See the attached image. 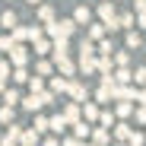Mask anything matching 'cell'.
<instances>
[{
    "label": "cell",
    "mask_w": 146,
    "mask_h": 146,
    "mask_svg": "<svg viewBox=\"0 0 146 146\" xmlns=\"http://www.w3.org/2000/svg\"><path fill=\"white\" fill-rule=\"evenodd\" d=\"M127 60H130V57H127L124 51H121V54H114V64H117V67H127Z\"/></svg>",
    "instance_id": "35"
},
{
    "label": "cell",
    "mask_w": 146,
    "mask_h": 146,
    "mask_svg": "<svg viewBox=\"0 0 146 146\" xmlns=\"http://www.w3.org/2000/svg\"><path fill=\"white\" fill-rule=\"evenodd\" d=\"M73 133H76L80 140H86V137H92V127H89V121H76V124H73Z\"/></svg>",
    "instance_id": "11"
},
{
    "label": "cell",
    "mask_w": 146,
    "mask_h": 146,
    "mask_svg": "<svg viewBox=\"0 0 146 146\" xmlns=\"http://www.w3.org/2000/svg\"><path fill=\"white\" fill-rule=\"evenodd\" d=\"M80 70H83V73H92V70H95V57H92V51H80Z\"/></svg>",
    "instance_id": "9"
},
{
    "label": "cell",
    "mask_w": 146,
    "mask_h": 146,
    "mask_svg": "<svg viewBox=\"0 0 146 146\" xmlns=\"http://www.w3.org/2000/svg\"><path fill=\"white\" fill-rule=\"evenodd\" d=\"M22 105H26V111H41V108H44V99H41V92H32Z\"/></svg>",
    "instance_id": "8"
},
{
    "label": "cell",
    "mask_w": 146,
    "mask_h": 146,
    "mask_svg": "<svg viewBox=\"0 0 146 146\" xmlns=\"http://www.w3.org/2000/svg\"><path fill=\"white\" fill-rule=\"evenodd\" d=\"M29 3H38V0H29Z\"/></svg>",
    "instance_id": "43"
},
{
    "label": "cell",
    "mask_w": 146,
    "mask_h": 146,
    "mask_svg": "<svg viewBox=\"0 0 146 146\" xmlns=\"http://www.w3.org/2000/svg\"><path fill=\"white\" fill-rule=\"evenodd\" d=\"M140 26H143V29H146V10H143V13H140Z\"/></svg>",
    "instance_id": "40"
},
{
    "label": "cell",
    "mask_w": 146,
    "mask_h": 146,
    "mask_svg": "<svg viewBox=\"0 0 146 146\" xmlns=\"http://www.w3.org/2000/svg\"><path fill=\"white\" fill-rule=\"evenodd\" d=\"M41 146H60V140H57V137H48V140H44Z\"/></svg>",
    "instance_id": "39"
},
{
    "label": "cell",
    "mask_w": 146,
    "mask_h": 146,
    "mask_svg": "<svg viewBox=\"0 0 146 146\" xmlns=\"http://www.w3.org/2000/svg\"><path fill=\"white\" fill-rule=\"evenodd\" d=\"M35 130H38V133L51 130V121H48V117H35Z\"/></svg>",
    "instance_id": "28"
},
{
    "label": "cell",
    "mask_w": 146,
    "mask_h": 146,
    "mask_svg": "<svg viewBox=\"0 0 146 146\" xmlns=\"http://www.w3.org/2000/svg\"><path fill=\"white\" fill-rule=\"evenodd\" d=\"M92 140L105 146V143H108V127H92Z\"/></svg>",
    "instance_id": "16"
},
{
    "label": "cell",
    "mask_w": 146,
    "mask_h": 146,
    "mask_svg": "<svg viewBox=\"0 0 146 146\" xmlns=\"http://www.w3.org/2000/svg\"><path fill=\"white\" fill-rule=\"evenodd\" d=\"M130 111H133V105H130V102H127V99H121V105H117V108H114V114H117V117H127V114H130Z\"/></svg>",
    "instance_id": "19"
},
{
    "label": "cell",
    "mask_w": 146,
    "mask_h": 146,
    "mask_svg": "<svg viewBox=\"0 0 146 146\" xmlns=\"http://www.w3.org/2000/svg\"><path fill=\"white\" fill-rule=\"evenodd\" d=\"M137 121H140V124H146V105H143V108H137Z\"/></svg>",
    "instance_id": "37"
},
{
    "label": "cell",
    "mask_w": 146,
    "mask_h": 146,
    "mask_svg": "<svg viewBox=\"0 0 146 146\" xmlns=\"http://www.w3.org/2000/svg\"><path fill=\"white\" fill-rule=\"evenodd\" d=\"M51 41H54V57L70 54V35H60V38H51Z\"/></svg>",
    "instance_id": "7"
},
{
    "label": "cell",
    "mask_w": 146,
    "mask_h": 146,
    "mask_svg": "<svg viewBox=\"0 0 146 146\" xmlns=\"http://www.w3.org/2000/svg\"><path fill=\"white\" fill-rule=\"evenodd\" d=\"M10 64H13V67H26V64H29V51L22 48V41H16V44L10 48Z\"/></svg>",
    "instance_id": "2"
},
{
    "label": "cell",
    "mask_w": 146,
    "mask_h": 146,
    "mask_svg": "<svg viewBox=\"0 0 146 146\" xmlns=\"http://www.w3.org/2000/svg\"><path fill=\"white\" fill-rule=\"evenodd\" d=\"M99 124H102V127H111V124H114V117H111L108 111H102V114H99Z\"/></svg>",
    "instance_id": "32"
},
{
    "label": "cell",
    "mask_w": 146,
    "mask_h": 146,
    "mask_svg": "<svg viewBox=\"0 0 146 146\" xmlns=\"http://www.w3.org/2000/svg\"><path fill=\"white\" fill-rule=\"evenodd\" d=\"M38 143V130L32 127V130H22V146H35Z\"/></svg>",
    "instance_id": "17"
},
{
    "label": "cell",
    "mask_w": 146,
    "mask_h": 146,
    "mask_svg": "<svg viewBox=\"0 0 146 146\" xmlns=\"http://www.w3.org/2000/svg\"><path fill=\"white\" fill-rule=\"evenodd\" d=\"M130 26H133V16H130V13L117 16V29H130Z\"/></svg>",
    "instance_id": "27"
},
{
    "label": "cell",
    "mask_w": 146,
    "mask_h": 146,
    "mask_svg": "<svg viewBox=\"0 0 146 146\" xmlns=\"http://www.w3.org/2000/svg\"><path fill=\"white\" fill-rule=\"evenodd\" d=\"M51 92H57V95L70 92V76H64V73H60V76H54V80H51Z\"/></svg>",
    "instance_id": "5"
},
{
    "label": "cell",
    "mask_w": 146,
    "mask_h": 146,
    "mask_svg": "<svg viewBox=\"0 0 146 146\" xmlns=\"http://www.w3.org/2000/svg\"><path fill=\"white\" fill-rule=\"evenodd\" d=\"M0 124H13V105H3V108H0Z\"/></svg>",
    "instance_id": "23"
},
{
    "label": "cell",
    "mask_w": 146,
    "mask_h": 146,
    "mask_svg": "<svg viewBox=\"0 0 146 146\" xmlns=\"http://www.w3.org/2000/svg\"><path fill=\"white\" fill-rule=\"evenodd\" d=\"M99 16H102V22L108 26V32L117 29V13H114V7L108 3V0H105V3H99Z\"/></svg>",
    "instance_id": "1"
},
{
    "label": "cell",
    "mask_w": 146,
    "mask_h": 146,
    "mask_svg": "<svg viewBox=\"0 0 146 146\" xmlns=\"http://www.w3.org/2000/svg\"><path fill=\"white\" fill-rule=\"evenodd\" d=\"M130 133H133V130H130L127 124H117V127H114V137H117V140H130Z\"/></svg>",
    "instance_id": "24"
},
{
    "label": "cell",
    "mask_w": 146,
    "mask_h": 146,
    "mask_svg": "<svg viewBox=\"0 0 146 146\" xmlns=\"http://www.w3.org/2000/svg\"><path fill=\"white\" fill-rule=\"evenodd\" d=\"M133 10H137V13H143V10H146V0H133Z\"/></svg>",
    "instance_id": "38"
},
{
    "label": "cell",
    "mask_w": 146,
    "mask_h": 146,
    "mask_svg": "<svg viewBox=\"0 0 146 146\" xmlns=\"http://www.w3.org/2000/svg\"><path fill=\"white\" fill-rule=\"evenodd\" d=\"M143 92H146V83H143Z\"/></svg>",
    "instance_id": "44"
},
{
    "label": "cell",
    "mask_w": 146,
    "mask_h": 146,
    "mask_svg": "<svg viewBox=\"0 0 146 146\" xmlns=\"http://www.w3.org/2000/svg\"><path fill=\"white\" fill-rule=\"evenodd\" d=\"M54 64H57V70L64 73V76H73V73H76V64H73L67 54H60V57H54Z\"/></svg>",
    "instance_id": "4"
},
{
    "label": "cell",
    "mask_w": 146,
    "mask_h": 146,
    "mask_svg": "<svg viewBox=\"0 0 146 146\" xmlns=\"http://www.w3.org/2000/svg\"><path fill=\"white\" fill-rule=\"evenodd\" d=\"M0 92H7V80L3 76H0Z\"/></svg>",
    "instance_id": "41"
},
{
    "label": "cell",
    "mask_w": 146,
    "mask_h": 146,
    "mask_svg": "<svg viewBox=\"0 0 146 146\" xmlns=\"http://www.w3.org/2000/svg\"><path fill=\"white\" fill-rule=\"evenodd\" d=\"M16 41H13V35H0V51H7L10 54V48H13Z\"/></svg>",
    "instance_id": "29"
},
{
    "label": "cell",
    "mask_w": 146,
    "mask_h": 146,
    "mask_svg": "<svg viewBox=\"0 0 146 146\" xmlns=\"http://www.w3.org/2000/svg\"><path fill=\"white\" fill-rule=\"evenodd\" d=\"M127 48H140V35L137 32H127Z\"/></svg>",
    "instance_id": "33"
},
{
    "label": "cell",
    "mask_w": 146,
    "mask_h": 146,
    "mask_svg": "<svg viewBox=\"0 0 146 146\" xmlns=\"http://www.w3.org/2000/svg\"><path fill=\"white\" fill-rule=\"evenodd\" d=\"M143 140H146V137H143V133H137V130H133V133H130V140H127V143H130V146H143Z\"/></svg>",
    "instance_id": "34"
},
{
    "label": "cell",
    "mask_w": 146,
    "mask_h": 146,
    "mask_svg": "<svg viewBox=\"0 0 146 146\" xmlns=\"http://www.w3.org/2000/svg\"><path fill=\"white\" fill-rule=\"evenodd\" d=\"M10 35H13V41H26V38H29V29H22V26H13V29H10Z\"/></svg>",
    "instance_id": "20"
},
{
    "label": "cell",
    "mask_w": 146,
    "mask_h": 146,
    "mask_svg": "<svg viewBox=\"0 0 146 146\" xmlns=\"http://www.w3.org/2000/svg\"><path fill=\"white\" fill-rule=\"evenodd\" d=\"M73 19H76L80 26H83V22H89V19H92V10H89V7H76V13H73Z\"/></svg>",
    "instance_id": "14"
},
{
    "label": "cell",
    "mask_w": 146,
    "mask_h": 146,
    "mask_svg": "<svg viewBox=\"0 0 146 146\" xmlns=\"http://www.w3.org/2000/svg\"><path fill=\"white\" fill-rule=\"evenodd\" d=\"M3 102H7V105H16V102H19V92H16V89H7V92H3Z\"/></svg>",
    "instance_id": "31"
},
{
    "label": "cell",
    "mask_w": 146,
    "mask_h": 146,
    "mask_svg": "<svg viewBox=\"0 0 146 146\" xmlns=\"http://www.w3.org/2000/svg\"><path fill=\"white\" fill-rule=\"evenodd\" d=\"M64 127H67V117H64V114H54V117H51V130H54V133H64Z\"/></svg>",
    "instance_id": "15"
},
{
    "label": "cell",
    "mask_w": 146,
    "mask_h": 146,
    "mask_svg": "<svg viewBox=\"0 0 146 146\" xmlns=\"http://www.w3.org/2000/svg\"><path fill=\"white\" fill-rule=\"evenodd\" d=\"M51 70H54V67L48 64V60H38V64H35V73H41V76H51Z\"/></svg>",
    "instance_id": "25"
},
{
    "label": "cell",
    "mask_w": 146,
    "mask_h": 146,
    "mask_svg": "<svg viewBox=\"0 0 146 146\" xmlns=\"http://www.w3.org/2000/svg\"><path fill=\"white\" fill-rule=\"evenodd\" d=\"M133 80H137V83H146V67H140V70H133Z\"/></svg>",
    "instance_id": "36"
},
{
    "label": "cell",
    "mask_w": 146,
    "mask_h": 146,
    "mask_svg": "<svg viewBox=\"0 0 146 146\" xmlns=\"http://www.w3.org/2000/svg\"><path fill=\"white\" fill-rule=\"evenodd\" d=\"M38 19H41V22H51V19H54V10H51V7H41V10H38Z\"/></svg>",
    "instance_id": "30"
},
{
    "label": "cell",
    "mask_w": 146,
    "mask_h": 146,
    "mask_svg": "<svg viewBox=\"0 0 146 146\" xmlns=\"http://www.w3.org/2000/svg\"><path fill=\"white\" fill-rule=\"evenodd\" d=\"M114 146H127V143H114Z\"/></svg>",
    "instance_id": "42"
},
{
    "label": "cell",
    "mask_w": 146,
    "mask_h": 146,
    "mask_svg": "<svg viewBox=\"0 0 146 146\" xmlns=\"http://www.w3.org/2000/svg\"><path fill=\"white\" fill-rule=\"evenodd\" d=\"M29 89H32V92H41V89H44V80H41V73L29 80Z\"/></svg>",
    "instance_id": "26"
},
{
    "label": "cell",
    "mask_w": 146,
    "mask_h": 146,
    "mask_svg": "<svg viewBox=\"0 0 146 146\" xmlns=\"http://www.w3.org/2000/svg\"><path fill=\"white\" fill-rule=\"evenodd\" d=\"M13 80H16V83H29L32 76H29V70H26V67H16V70H13Z\"/></svg>",
    "instance_id": "22"
},
{
    "label": "cell",
    "mask_w": 146,
    "mask_h": 146,
    "mask_svg": "<svg viewBox=\"0 0 146 146\" xmlns=\"http://www.w3.org/2000/svg\"><path fill=\"white\" fill-rule=\"evenodd\" d=\"M80 114H83L80 102H70V105L64 108V117H67V124H76V121H80Z\"/></svg>",
    "instance_id": "6"
},
{
    "label": "cell",
    "mask_w": 146,
    "mask_h": 146,
    "mask_svg": "<svg viewBox=\"0 0 146 146\" xmlns=\"http://www.w3.org/2000/svg\"><path fill=\"white\" fill-rule=\"evenodd\" d=\"M0 26H3V29H13V26H16V13H13V10H7L3 16H0Z\"/></svg>",
    "instance_id": "18"
},
{
    "label": "cell",
    "mask_w": 146,
    "mask_h": 146,
    "mask_svg": "<svg viewBox=\"0 0 146 146\" xmlns=\"http://www.w3.org/2000/svg\"><path fill=\"white\" fill-rule=\"evenodd\" d=\"M99 108H95V105H89V102H83V121H89V124H92V121H99Z\"/></svg>",
    "instance_id": "12"
},
{
    "label": "cell",
    "mask_w": 146,
    "mask_h": 146,
    "mask_svg": "<svg viewBox=\"0 0 146 146\" xmlns=\"http://www.w3.org/2000/svg\"><path fill=\"white\" fill-rule=\"evenodd\" d=\"M105 32H108V26H105V22H95V26H89V35H86V38L102 41V38H105Z\"/></svg>",
    "instance_id": "10"
},
{
    "label": "cell",
    "mask_w": 146,
    "mask_h": 146,
    "mask_svg": "<svg viewBox=\"0 0 146 146\" xmlns=\"http://www.w3.org/2000/svg\"><path fill=\"white\" fill-rule=\"evenodd\" d=\"M35 54H48V51H54V41H44V38H35Z\"/></svg>",
    "instance_id": "13"
},
{
    "label": "cell",
    "mask_w": 146,
    "mask_h": 146,
    "mask_svg": "<svg viewBox=\"0 0 146 146\" xmlns=\"http://www.w3.org/2000/svg\"><path fill=\"white\" fill-rule=\"evenodd\" d=\"M130 80H133V73H130L127 67H121V70L114 73V83H130Z\"/></svg>",
    "instance_id": "21"
},
{
    "label": "cell",
    "mask_w": 146,
    "mask_h": 146,
    "mask_svg": "<svg viewBox=\"0 0 146 146\" xmlns=\"http://www.w3.org/2000/svg\"><path fill=\"white\" fill-rule=\"evenodd\" d=\"M70 95H73V102H80V105H83V102H86V95H89V89H86L80 80H70Z\"/></svg>",
    "instance_id": "3"
}]
</instances>
